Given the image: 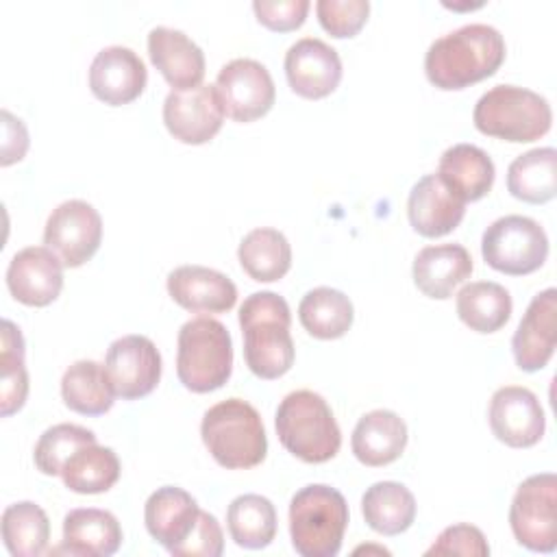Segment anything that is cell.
I'll return each mask as SVG.
<instances>
[{
    "mask_svg": "<svg viewBox=\"0 0 557 557\" xmlns=\"http://www.w3.org/2000/svg\"><path fill=\"white\" fill-rule=\"evenodd\" d=\"M505 39L490 24H466L437 37L424 54L429 83L459 91L496 74L505 61Z\"/></svg>",
    "mask_w": 557,
    "mask_h": 557,
    "instance_id": "6da1fadb",
    "label": "cell"
},
{
    "mask_svg": "<svg viewBox=\"0 0 557 557\" xmlns=\"http://www.w3.org/2000/svg\"><path fill=\"white\" fill-rule=\"evenodd\" d=\"M289 324V305L274 292H255L242 302L244 359L255 376L272 381L289 372L296 357Z\"/></svg>",
    "mask_w": 557,
    "mask_h": 557,
    "instance_id": "7a4b0ae2",
    "label": "cell"
},
{
    "mask_svg": "<svg viewBox=\"0 0 557 557\" xmlns=\"http://www.w3.org/2000/svg\"><path fill=\"white\" fill-rule=\"evenodd\" d=\"M200 437L215 463L226 470L255 468L268 455L263 420L242 398H226L209 407L200 422Z\"/></svg>",
    "mask_w": 557,
    "mask_h": 557,
    "instance_id": "3957f363",
    "label": "cell"
},
{
    "mask_svg": "<svg viewBox=\"0 0 557 557\" xmlns=\"http://www.w3.org/2000/svg\"><path fill=\"white\" fill-rule=\"evenodd\" d=\"M274 426L283 448L305 463H324L339 453V424L318 392H289L276 407Z\"/></svg>",
    "mask_w": 557,
    "mask_h": 557,
    "instance_id": "277c9868",
    "label": "cell"
},
{
    "mask_svg": "<svg viewBox=\"0 0 557 557\" xmlns=\"http://www.w3.org/2000/svg\"><path fill=\"white\" fill-rule=\"evenodd\" d=\"M348 527L342 492L324 483L300 487L289 503V537L300 557H335Z\"/></svg>",
    "mask_w": 557,
    "mask_h": 557,
    "instance_id": "5b68a950",
    "label": "cell"
},
{
    "mask_svg": "<svg viewBox=\"0 0 557 557\" xmlns=\"http://www.w3.org/2000/svg\"><path fill=\"white\" fill-rule=\"evenodd\" d=\"M472 122L487 137L529 144L550 131L553 111L548 100L533 89L496 85L476 100Z\"/></svg>",
    "mask_w": 557,
    "mask_h": 557,
    "instance_id": "8992f818",
    "label": "cell"
},
{
    "mask_svg": "<svg viewBox=\"0 0 557 557\" xmlns=\"http://www.w3.org/2000/svg\"><path fill=\"white\" fill-rule=\"evenodd\" d=\"M233 372V342L215 318L187 320L178 331L176 374L185 389L209 394L220 389Z\"/></svg>",
    "mask_w": 557,
    "mask_h": 557,
    "instance_id": "52a82bcc",
    "label": "cell"
},
{
    "mask_svg": "<svg viewBox=\"0 0 557 557\" xmlns=\"http://www.w3.org/2000/svg\"><path fill=\"white\" fill-rule=\"evenodd\" d=\"M485 263L509 276H524L540 270L548 257L546 231L527 215H505L494 220L481 237Z\"/></svg>",
    "mask_w": 557,
    "mask_h": 557,
    "instance_id": "ba28073f",
    "label": "cell"
},
{
    "mask_svg": "<svg viewBox=\"0 0 557 557\" xmlns=\"http://www.w3.org/2000/svg\"><path fill=\"white\" fill-rule=\"evenodd\" d=\"M509 527L516 542L533 553L557 546V476L540 472L524 479L509 505Z\"/></svg>",
    "mask_w": 557,
    "mask_h": 557,
    "instance_id": "9c48e42d",
    "label": "cell"
},
{
    "mask_svg": "<svg viewBox=\"0 0 557 557\" xmlns=\"http://www.w3.org/2000/svg\"><path fill=\"white\" fill-rule=\"evenodd\" d=\"M102 242V218L87 200H65L52 209L44 226V244L65 268L87 263Z\"/></svg>",
    "mask_w": 557,
    "mask_h": 557,
    "instance_id": "30bf717a",
    "label": "cell"
},
{
    "mask_svg": "<svg viewBox=\"0 0 557 557\" xmlns=\"http://www.w3.org/2000/svg\"><path fill=\"white\" fill-rule=\"evenodd\" d=\"M224 104L215 85L172 89L163 100V124L174 139L189 146L211 141L224 124Z\"/></svg>",
    "mask_w": 557,
    "mask_h": 557,
    "instance_id": "8fae6325",
    "label": "cell"
},
{
    "mask_svg": "<svg viewBox=\"0 0 557 557\" xmlns=\"http://www.w3.org/2000/svg\"><path fill=\"white\" fill-rule=\"evenodd\" d=\"M215 87L224 113L244 124L263 117L276 98V87L268 67L255 59H233L222 65Z\"/></svg>",
    "mask_w": 557,
    "mask_h": 557,
    "instance_id": "7c38bea8",
    "label": "cell"
},
{
    "mask_svg": "<svg viewBox=\"0 0 557 557\" xmlns=\"http://www.w3.org/2000/svg\"><path fill=\"white\" fill-rule=\"evenodd\" d=\"M104 368L122 400L144 398L161 381V355L146 335H124L111 342Z\"/></svg>",
    "mask_w": 557,
    "mask_h": 557,
    "instance_id": "4fadbf2b",
    "label": "cell"
},
{
    "mask_svg": "<svg viewBox=\"0 0 557 557\" xmlns=\"http://www.w3.org/2000/svg\"><path fill=\"white\" fill-rule=\"evenodd\" d=\"M487 420L494 437L511 448L535 446L546 429L537 396L520 385H505L492 394Z\"/></svg>",
    "mask_w": 557,
    "mask_h": 557,
    "instance_id": "5bb4252c",
    "label": "cell"
},
{
    "mask_svg": "<svg viewBox=\"0 0 557 557\" xmlns=\"http://www.w3.org/2000/svg\"><path fill=\"white\" fill-rule=\"evenodd\" d=\"M285 76L294 94L307 100L331 96L342 81V59L318 37H302L285 52Z\"/></svg>",
    "mask_w": 557,
    "mask_h": 557,
    "instance_id": "9a60e30c",
    "label": "cell"
},
{
    "mask_svg": "<svg viewBox=\"0 0 557 557\" xmlns=\"http://www.w3.org/2000/svg\"><path fill=\"white\" fill-rule=\"evenodd\" d=\"M63 263L48 246H28L15 252L7 268L9 294L26 307H46L63 289Z\"/></svg>",
    "mask_w": 557,
    "mask_h": 557,
    "instance_id": "2e32d148",
    "label": "cell"
},
{
    "mask_svg": "<svg viewBox=\"0 0 557 557\" xmlns=\"http://www.w3.org/2000/svg\"><path fill=\"white\" fill-rule=\"evenodd\" d=\"M148 83V70L137 52L126 46L102 48L89 65L91 94L109 104L122 107L137 100Z\"/></svg>",
    "mask_w": 557,
    "mask_h": 557,
    "instance_id": "e0dca14e",
    "label": "cell"
},
{
    "mask_svg": "<svg viewBox=\"0 0 557 557\" xmlns=\"http://www.w3.org/2000/svg\"><path fill=\"white\" fill-rule=\"evenodd\" d=\"M557 289L548 287L533 296L513 337L511 350L522 372H537L548 366L557 335Z\"/></svg>",
    "mask_w": 557,
    "mask_h": 557,
    "instance_id": "ac0fdd59",
    "label": "cell"
},
{
    "mask_svg": "<svg viewBox=\"0 0 557 557\" xmlns=\"http://www.w3.org/2000/svg\"><path fill=\"white\" fill-rule=\"evenodd\" d=\"M200 507L196 498L176 485L154 490L144 505V522L150 537L168 553H176L198 524Z\"/></svg>",
    "mask_w": 557,
    "mask_h": 557,
    "instance_id": "d6986e66",
    "label": "cell"
},
{
    "mask_svg": "<svg viewBox=\"0 0 557 557\" xmlns=\"http://www.w3.org/2000/svg\"><path fill=\"white\" fill-rule=\"evenodd\" d=\"M165 285L170 298L191 313H224L237 302L235 283L207 265H178Z\"/></svg>",
    "mask_w": 557,
    "mask_h": 557,
    "instance_id": "ffe728a7",
    "label": "cell"
},
{
    "mask_svg": "<svg viewBox=\"0 0 557 557\" xmlns=\"http://www.w3.org/2000/svg\"><path fill=\"white\" fill-rule=\"evenodd\" d=\"M466 215V202L457 198L437 174L422 176L409 191L407 218L411 228L429 239L448 235Z\"/></svg>",
    "mask_w": 557,
    "mask_h": 557,
    "instance_id": "44dd1931",
    "label": "cell"
},
{
    "mask_svg": "<svg viewBox=\"0 0 557 557\" xmlns=\"http://www.w3.org/2000/svg\"><path fill=\"white\" fill-rule=\"evenodd\" d=\"M148 57L176 91L198 87L205 76V54L183 30L152 28L148 33Z\"/></svg>",
    "mask_w": 557,
    "mask_h": 557,
    "instance_id": "7402d4cb",
    "label": "cell"
},
{
    "mask_svg": "<svg viewBox=\"0 0 557 557\" xmlns=\"http://www.w3.org/2000/svg\"><path fill=\"white\" fill-rule=\"evenodd\" d=\"M472 257L461 244H437L424 246L411 268L416 287L435 300L453 296L455 287L472 274Z\"/></svg>",
    "mask_w": 557,
    "mask_h": 557,
    "instance_id": "603a6c76",
    "label": "cell"
},
{
    "mask_svg": "<svg viewBox=\"0 0 557 557\" xmlns=\"http://www.w3.org/2000/svg\"><path fill=\"white\" fill-rule=\"evenodd\" d=\"M407 424L389 409H374L359 418L352 429L350 448L357 461L381 468L396 461L407 446Z\"/></svg>",
    "mask_w": 557,
    "mask_h": 557,
    "instance_id": "cb8c5ba5",
    "label": "cell"
},
{
    "mask_svg": "<svg viewBox=\"0 0 557 557\" xmlns=\"http://www.w3.org/2000/svg\"><path fill=\"white\" fill-rule=\"evenodd\" d=\"M117 518L98 507H78L63 518L61 550L78 557H111L122 546Z\"/></svg>",
    "mask_w": 557,
    "mask_h": 557,
    "instance_id": "d4e9b609",
    "label": "cell"
},
{
    "mask_svg": "<svg viewBox=\"0 0 557 557\" xmlns=\"http://www.w3.org/2000/svg\"><path fill=\"white\" fill-rule=\"evenodd\" d=\"M440 181L463 202L481 200L494 185V161L474 144H455L446 148L437 163Z\"/></svg>",
    "mask_w": 557,
    "mask_h": 557,
    "instance_id": "484cf974",
    "label": "cell"
},
{
    "mask_svg": "<svg viewBox=\"0 0 557 557\" xmlns=\"http://www.w3.org/2000/svg\"><path fill=\"white\" fill-rule=\"evenodd\" d=\"M61 398L81 416H102L115 403V389L107 368L94 359L74 361L61 379Z\"/></svg>",
    "mask_w": 557,
    "mask_h": 557,
    "instance_id": "4316f807",
    "label": "cell"
},
{
    "mask_svg": "<svg viewBox=\"0 0 557 557\" xmlns=\"http://www.w3.org/2000/svg\"><path fill=\"white\" fill-rule=\"evenodd\" d=\"M361 513L372 531L400 535L416 520V498L398 481H379L363 492Z\"/></svg>",
    "mask_w": 557,
    "mask_h": 557,
    "instance_id": "83f0119b",
    "label": "cell"
},
{
    "mask_svg": "<svg viewBox=\"0 0 557 557\" xmlns=\"http://www.w3.org/2000/svg\"><path fill=\"white\" fill-rule=\"evenodd\" d=\"M507 191L529 205H544L557 191V150L533 148L518 154L507 170Z\"/></svg>",
    "mask_w": 557,
    "mask_h": 557,
    "instance_id": "f1b7e54d",
    "label": "cell"
},
{
    "mask_svg": "<svg viewBox=\"0 0 557 557\" xmlns=\"http://www.w3.org/2000/svg\"><path fill=\"white\" fill-rule=\"evenodd\" d=\"M237 259L252 281L274 283L292 268V246L281 231L261 226L244 235L237 248Z\"/></svg>",
    "mask_w": 557,
    "mask_h": 557,
    "instance_id": "f546056e",
    "label": "cell"
},
{
    "mask_svg": "<svg viewBox=\"0 0 557 557\" xmlns=\"http://www.w3.org/2000/svg\"><path fill=\"white\" fill-rule=\"evenodd\" d=\"M459 320L476 333H496L511 318V294L494 281H472L455 298Z\"/></svg>",
    "mask_w": 557,
    "mask_h": 557,
    "instance_id": "4dcf8cb0",
    "label": "cell"
},
{
    "mask_svg": "<svg viewBox=\"0 0 557 557\" xmlns=\"http://www.w3.org/2000/svg\"><path fill=\"white\" fill-rule=\"evenodd\" d=\"M120 470L122 466L115 450L94 442L74 450L63 463L59 476L70 492L102 494L117 483Z\"/></svg>",
    "mask_w": 557,
    "mask_h": 557,
    "instance_id": "1f68e13d",
    "label": "cell"
},
{
    "mask_svg": "<svg viewBox=\"0 0 557 557\" xmlns=\"http://www.w3.org/2000/svg\"><path fill=\"white\" fill-rule=\"evenodd\" d=\"M355 309L350 298L333 287L309 289L298 305L302 329L315 339H339L352 326Z\"/></svg>",
    "mask_w": 557,
    "mask_h": 557,
    "instance_id": "d6a6232c",
    "label": "cell"
},
{
    "mask_svg": "<svg viewBox=\"0 0 557 557\" xmlns=\"http://www.w3.org/2000/svg\"><path fill=\"white\" fill-rule=\"evenodd\" d=\"M226 527L237 546L248 550L265 548L276 535V509L261 494H242L226 509Z\"/></svg>",
    "mask_w": 557,
    "mask_h": 557,
    "instance_id": "836d02e7",
    "label": "cell"
},
{
    "mask_svg": "<svg viewBox=\"0 0 557 557\" xmlns=\"http://www.w3.org/2000/svg\"><path fill=\"white\" fill-rule=\"evenodd\" d=\"M2 542L13 557H37L50 542L46 511L33 500H17L2 511Z\"/></svg>",
    "mask_w": 557,
    "mask_h": 557,
    "instance_id": "e575fe53",
    "label": "cell"
},
{
    "mask_svg": "<svg viewBox=\"0 0 557 557\" xmlns=\"http://www.w3.org/2000/svg\"><path fill=\"white\" fill-rule=\"evenodd\" d=\"M0 346V413L2 418H9L24 407L28 396L24 337L20 333V326H15L11 320H2Z\"/></svg>",
    "mask_w": 557,
    "mask_h": 557,
    "instance_id": "d590c367",
    "label": "cell"
},
{
    "mask_svg": "<svg viewBox=\"0 0 557 557\" xmlns=\"http://www.w3.org/2000/svg\"><path fill=\"white\" fill-rule=\"evenodd\" d=\"M94 442H96V433L85 426L70 424V422L54 424L46 429L35 444V450H33L35 468L46 476H57L61 474L63 463L70 459L74 450Z\"/></svg>",
    "mask_w": 557,
    "mask_h": 557,
    "instance_id": "8d00e7d4",
    "label": "cell"
},
{
    "mask_svg": "<svg viewBox=\"0 0 557 557\" xmlns=\"http://www.w3.org/2000/svg\"><path fill=\"white\" fill-rule=\"evenodd\" d=\"M315 13L320 26L337 39L355 37L368 22V0H318Z\"/></svg>",
    "mask_w": 557,
    "mask_h": 557,
    "instance_id": "74e56055",
    "label": "cell"
},
{
    "mask_svg": "<svg viewBox=\"0 0 557 557\" xmlns=\"http://www.w3.org/2000/svg\"><path fill=\"white\" fill-rule=\"evenodd\" d=\"M426 555H470V557H485L490 555L487 540L481 529L459 522L446 527L435 542L426 548Z\"/></svg>",
    "mask_w": 557,
    "mask_h": 557,
    "instance_id": "f35d334b",
    "label": "cell"
},
{
    "mask_svg": "<svg viewBox=\"0 0 557 557\" xmlns=\"http://www.w3.org/2000/svg\"><path fill=\"white\" fill-rule=\"evenodd\" d=\"M309 0H255L257 22L274 33H289L305 24Z\"/></svg>",
    "mask_w": 557,
    "mask_h": 557,
    "instance_id": "ab89813d",
    "label": "cell"
},
{
    "mask_svg": "<svg viewBox=\"0 0 557 557\" xmlns=\"http://www.w3.org/2000/svg\"><path fill=\"white\" fill-rule=\"evenodd\" d=\"M224 550V533L218 518L200 509L198 524L174 557H220Z\"/></svg>",
    "mask_w": 557,
    "mask_h": 557,
    "instance_id": "60d3db41",
    "label": "cell"
},
{
    "mask_svg": "<svg viewBox=\"0 0 557 557\" xmlns=\"http://www.w3.org/2000/svg\"><path fill=\"white\" fill-rule=\"evenodd\" d=\"M2 159L0 163L7 168L15 161H22L28 150V131L20 117H15L11 111L2 109Z\"/></svg>",
    "mask_w": 557,
    "mask_h": 557,
    "instance_id": "b9f144b4",
    "label": "cell"
}]
</instances>
